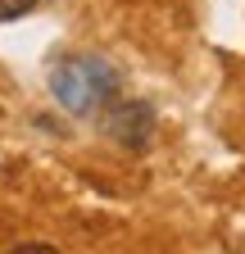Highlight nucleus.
Wrapping results in <instances>:
<instances>
[{
    "label": "nucleus",
    "mask_w": 245,
    "mask_h": 254,
    "mask_svg": "<svg viewBox=\"0 0 245 254\" xmlns=\"http://www.w3.org/2000/svg\"><path fill=\"white\" fill-rule=\"evenodd\" d=\"M100 123L122 150H150L155 141V105L150 100H109Z\"/></svg>",
    "instance_id": "obj_2"
},
{
    "label": "nucleus",
    "mask_w": 245,
    "mask_h": 254,
    "mask_svg": "<svg viewBox=\"0 0 245 254\" xmlns=\"http://www.w3.org/2000/svg\"><path fill=\"white\" fill-rule=\"evenodd\" d=\"M50 95L68 114H96L118 95V73L100 55H68L50 68Z\"/></svg>",
    "instance_id": "obj_1"
},
{
    "label": "nucleus",
    "mask_w": 245,
    "mask_h": 254,
    "mask_svg": "<svg viewBox=\"0 0 245 254\" xmlns=\"http://www.w3.org/2000/svg\"><path fill=\"white\" fill-rule=\"evenodd\" d=\"M9 254H59L55 245H41V241H27V245H18V250H9Z\"/></svg>",
    "instance_id": "obj_4"
},
{
    "label": "nucleus",
    "mask_w": 245,
    "mask_h": 254,
    "mask_svg": "<svg viewBox=\"0 0 245 254\" xmlns=\"http://www.w3.org/2000/svg\"><path fill=\"white\" fill-rule=\"evenodd\" d=\"M37 5H41V0H0V23H14L23 14H32Z\"/></svg>",
    "instance_id": "obj_3"
}]
</instances>
